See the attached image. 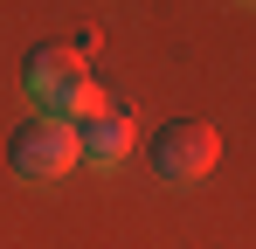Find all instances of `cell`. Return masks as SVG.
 Returning <instances> with one entry per match:
<instances>
[{
  "label": "cell",
  "instance_id": "3957f363",
  "mask_svg": "<svg viewBox=\"0 0 256 249\" xmlns=\"http://www.w3.org/2000/svg\"><path fill=\"white\" fill-rule=\"evenodd\" d=\"M84 160V146H76V124L70 118H28L14 124V138H7V166L21 173V180H62L70 166Z\"/></svg>",
  "mask_w": 256,
  "mask_h": 249
},
{
  "label": "cell",
  "instance_id": "6da1fadb",
  "mask_svg": "<svg viewBox=\"0 0 256 249\" xmlns=\"http://www.w3.org/2000/svg\"><path fill=\"white\" fill-rule=\"evenodd\" d=\"M21 83H28V97L42 104L48 118H90L97 104H111L97 83H90V56L76 42H35L28 48V62H21Z\"/></svg>",
  "mask_w": 256,
  "mask_h": 249
},
{
  "label": "cell",
  "instance_id": "277c9868",
  "mask_svg": "<svg viewBox=\"0 0 256 249\" xmlns=\"http://www.w3.org/2000/svg\"><path fill=\"white\" fill-rule=\"evenodd\" d=\"M132 132H138V118L125 104H97L90 118H76V146H84L90 166H118L132 152Z\"/></svg>",
  "mask_w": 256,
  "mask_h": 249
},
{
  "label": "cell",
  "instance_id": "7a4b0ae2",
  "mask_svg": "<svg viewBox=\"0 0 256 249\" xmlns=\"http://www.w3.org/2000/svg\"><path fill=\"white\" fill-rule=\"evenodd\" d=\"M146 160H152V173H160L166 187H194V180H208V173H214L222 138H214V124H201V118H173V124L152 132Z\"/></svg>",
  "mask_w": 256,
  "mask_h": 249
}]
</instances>
